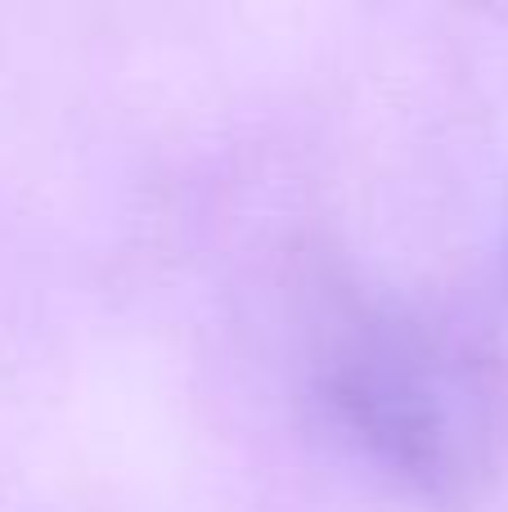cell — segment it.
I'll use <instances>...</instances> for the list:
<instances>
[{
    "label": "cell",
    "mask_w": 508,
    "mask_h": 512,
    "mask_svg": "<svg viewBox=\"0 0 508 512\" xmlns=\"http://www.w3.org/2000/svg\"><path fill=\"white\" fill-rule=\"evenodd\" d=\"M333 432L423 504H468L500 468L504 391L468 333L423 310H369L329 342Z\"/></svg>",
    "instance_id": "1"
}]
</instances>
